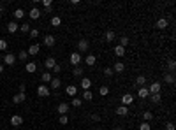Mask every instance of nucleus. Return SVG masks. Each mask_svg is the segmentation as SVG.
Returning <instances> with one entry per match:
<instances>
[{
  "label": "nucleus",
  "mask_w": 176,
  "mask_h": 130,
  "mask_svg": "<svg viewBox=\"0 0 176 130\" xmlns=\"http://www.w3.org/2000/svg\"><path fill=\"white\" fill-rule=\"evenodd\" d=\"M62 25V18L60 16H53L51 18V26H60Z\"/></svg>",
  "instance_id": "nucleus-29"
},
{
  "label": "nucleus",
  "mask_w": 176,
  "mask_h": 130,
  "mask_svg": "<svg viewBox=\"0 0 176 130\" xmlns=\"http://www.w3.org/2000/svg\"><path fill=\"white\" fill-rule=\"evenodd\" d=\"M97 130H100V129H97Z\"/></svg>",
  "instance_id": "nucleus-55"
},
{
  "label": "nucleus",
  "mask_w": 176,
  "mask_h": 130,
  "mask_svg": "<svg viewBox=\"0 0 176 130\" xmlns=\"http://www.w3.org/2000/svg\"><path fill=\"white\" fill-rule=\"evenodd\" d=\"M85 63H86L88 67H93V65L97 63V56H95V55H92V53H90V55H86V56H85Z\"/></svg>",
  "instance_id": "nucleus-8"
},
{
  "label": "nucleus",
  "mask_w": 176,
  "mask_h": 130,
  "mask_svg": "<svg viewBox=\"0 0 176 130\" xmlns=\"http://www.w3.org/2000/svg\"><path fill=\"white\" fill-rule=\"evenodd\" d=\"M138 97H139V99H146V97H150L148 88H146V86H141V88L138 90Z\"/></svg>",
  "instance_id": "nucleus-22"
},
{
  "label": "nucleus",
  "mask_w": 176,
  "mask_h": 130,
  "mask_svg": "<svg viewBox=\"0 0 176 130\" xmlns=\"http://www.w3.org/2000/svg\"><path fill=\"white\" fill-rule=\"evenodd\" d=\"M28 16H30V19H39V18L42 16V12H41L37 7H32V9H30V12H28Z\"/></svg>",
  "instance_id": "nucleus-12"
},
{
  "label": "nucleus",
  "mask_w": 176,
  "mask_h": 130,
  "mask_svg": "<svg viewBox=\"0 0 176 130\" xmlns=\"http://www.w3.org/2000/svg\"><path fill=\"white\" fill-rule=\"evenodd\" d=\"M90 86H92V79H88V77H81V88L86 92V90H90Z\"/></svg>",
  "instance_id": "nucleus-21"
},
{
  "label": "nucleus",
  "mask_w": 176,
  "mask_h": 130,
  "mask_svg": "<svg viewBox=\"0 0 176 130\" xmlns=\"http://www.w3.org/2000/svg\"><path fill=\"white\" fill-rule=\"evenodd\" d=\"M160 88H162V85H160L159 81H155V83H152V85L148 86V93H150V95H153V93H160Z\"/></svg>",
  "instance_id": "nucleus-5"
},
{
  "label": "nucleus",
  "mask_w": 176,
  "mask_h": 130,
  "mask_svg": "<svg viewBox=\"0 0 176 130\" xmlns=\"http://www.w3.org/2000/svg\"><path fill=\"white\" fill-rule=\"evenodd\" d=\"M49 85H51V88H53V90H58V88H60V85H62V81H60V77H51Z\"/></svg>",
  "instance_id": "nucleus-23"
},
{
  "label": "nucleus",
  "mask_w": 176,
  "mask_h": 130,
  "mask_svg": "<svg viewBox=\"0 0 176 130\" xmlns=\"http://www.w3.org/2000/svg\"><path fill=\"white\" fill-rule=\"evenodd\" d=\"M113 74H115V72H113V67H106V69H104V76H106V77H111Z\"/></svg>",
  "instance_id": "nucleus-41"
},
{
  "label": "nucleus",
  "mask_w": 176,
  "mask_h": 130,
  "mask_svg": "<svg viewBox=\"0 0 176 130\" xmlns=\"http://www.w3.org/2000/svg\"><path fill=\"white\" fill-rule=\"evenodd\" d=\"M139 130H152V125H150L148 121H143V123L139 125Z\"/></svg>",
  "instance_id": "nucleus-43"
},
{
  "label": "nucleus",
  "mask_w": 176,
  "mask_h": 130,
  "mask_svg": "<svg viewBox=\"0 0 176 130\" xmlns=\"http://www.w3.org/2000/svg\"><path fill=\"white\" fill-rule=\"evenodd\" d=\"M55 65H56V60H55V56H48V58L44 60V67H46L48 70H51Z\"/></svg>",
  "instance_id": "nucleus-9"
},
{
  "label": "nucleus",
  "mask_w": 176,
  "mask_h": 130,
  "mask_svg": "<svg viewBox=\"0 0 176 130\" xmlns=\"http://www.w3.org/2000/svg\"><path fill=\"white\" fill-rule=\"evenodd\" d=\"M2 11H4V7H2V4H0V16H2Z\"/></svg>",
  "instance_id": "nucleus-54"
},
{
  "label": "nucleus",
  "mask_w": 176,
  "mask_h": 130,
  "mask_svg": "<svg viewBox=\"0 0 176 130\" xmlns=\"http://www.w3.org/2000/svg\"><path fill=\"white\" fill-rule=\"evenodd\" d=\"M28 35H30V39H35V37H39V28H32Z\"/></svg>",
  "instance_id": "nucleus-39"
},
{
  "label": "nucleus",
  "mask_w": 176,
  "mask_h": 130,
  "mask_svg": "<svg viewBox=\"0 0 176 130\" xmlns=\"http://www.w3.org/2000/svg\"><path fill=\"white\" fill-rule=\"evenodd\" d=\"M145 83H146V77H145V76H138V77H136V86L141 88V86H145Z\"/></svg>",
  "instance_id": "nucleus-32"
},
{
  "label": "nucleus",
  "mask_w": 176,
  "mask_h": 130,
  "mask_svg": "<svg viewBox=\"0 0 176 130\" xmlns=\"http://www.w3.org/2000/svg\"><path fill=\"white\" fill-rule=\"evenodd\" d=\"M116 114H118V116H127V114H129V107H125V106H120V107L116 109Z\"/></svg>",
  "instance_id": "nucleus-27"
},
{
  "label": "nucleus",
  "mask_w": 176,
  "mask_h": 130,
  "mask_svg": "<svg viewBox=\"0 0 176 130\" xmlns=\"http://www.w3.org/2000/svg\"><path fill=\"white\" fill-rule=\"evenodd\" d=\"M51 11H53V7H44V12H46V14H49Z\"/></svg>",
  "instance_id": "nucleus-51"
},
{
  "label": "nucleus",
  "mask_w": 176,
  "mask_h": 130,
  "mask_svg": "<svg viewBox=\"0 0 176 130\" xmlns=\"http://www.w3.org/2000/svg\"><path fill=\"white\" fill-rule=\"evenodd\" d=\"M76 93H78V86H76V85H67V88H65V95H69V97H76Z\"/></svg>",
  "instance_id": "nucleus-10"
},
{
  "label": "nucleus",
  "mask_w": 176,
  "mask_h": 130,
  "mask_svg": "<svg viewBox=\"0 0 176 130\" xmlns=\"http://www.w3.org/2000/svg\"><path fill=\"white\" fill-rule=\"evenodd\" d=\"M56 111L60 113V116H62V114H67V113H69V104H67V102L58 104V109H56Z\"/></svg>",
  "instance_id": "nucleus-18"
},
{
  "label": "nucleus",
  "mask_w": 176,
  "mask_h": 130,
  "mask_svg": "<svg viewBox=\"0 0 176 130\" xmlns=\"http://www.w3.org/2000/svg\"><path fill=\"white\" fill-rule=\"evenodd\" d=\"M83 72H85V70H83V67H79V65L72 69V76H74V77H83Z\"/></svg>",
  "instance_id": "nucleus-25"
},
{
  "label": "nucleus",
  "mask_w": 176,
  "mask_h": 130,
  "mask_svg": "<svg viewBox=\"0 0 176 130\" xmlns=\"http://www.w3.org/2000/svg\"><path fill=\"white\" fill-rule=\"evenodd\" d=\"M51 70H53V72H56V74H58V72H62V67H60V65H58V63H56V65H55V67H53V69H51Z\"/></svg>",
  "instance_id": "nucleus-48"
},
{
  "label": "nucleus",
  "mask_w": 176,
  "mask_h": 130,
  "mask_svg": "<svg viewBox=\"0 0 176 130\" xmlns=\"http://www.w3.org/2000/svg\"><path fill=\"white\" fill-rule=\"evenodd\" d=\"M113 130H123V127H115Z\"/></svg>",
  "instance_id": "nucleus-53"
},
{
  "label": "nucleus",
  "mask_w": 176,
  "mask_h": 130,
  "mask_svg": "<svg viewBox=\"0 0 176 130\" xmlns=\"http://www.w3.org/2000/svg\"><path fill=\"white\" fill-rule=\"evenodd\" d=\"M127 44H129V37H125V35L120 37V46H122V48H127Z\"/></svg>",
  "instance_id": "nucleus-40"
},
{
  "label": "nucleus",
  "mask_w": 176,
  "mask_h": 130,
  "mask_svg": "<svg viewBox=\"0 0 176 130\" xmlns=\"http://www.w3.org/2000/svg\"><path fill=\"white\" fill-rule=\"evenodd\" d=\"M26 100V95L25 93H16L14 97H12V102L14 104H21V102H25Z\"/></svg>",
  "instance_id": "nucleus-17"
},
{
  "label": "nucleus",
  "mask_w": 176,
  "mask_h": 130,
  "mask_svg": "<svg viewBox=\"0 0 176 130\" xmlns=\"http://www.w3.org/2000/svg\"><path fill=\"white\" fill-rule=\"evenodd\" d=\"M175 69H176V62L171 58V60L167 62V70H169V72H175Z\"/></svg>",
  "instance_id": "nucleus-36"
},
{
  "label": "nucleus",
  "mask_w": 176,
  "mask_h": 130,
  "mask_svg": "<svg viewBox=\"0 0 176 130\" xmlns=\"http://www.w3.org/2000/svg\"><path fill=\"white\" fill-rule=\"evenodd\" d=\"M42 5H44V7H51L53 2H51V0H42Z\"/></svg>",
  "instance_id": "nucleus-47"
},
{
  "label": "nucleus",
  "mask_w": 176,
  "mask_h": 130,
  "mask_svg": "<svg viewBox=\"0 0 176 130\" xmlns=\"http://www.w3.org/2000/svg\"><path fill=\"white\" fill-rule=\"evenodd\" d=\"M19 30H21L23 33H30V30H32V26H30V23H26V21H25V23H23V25L19 26Z\"/></svg>",
  "instance_id": "nucleus-30"
},
{
  "label": "nucleus",
  "mask_w": 176,
  "mask_h": 130,
  "mask_svg": "<svg viewBox=\"0 0 176 130\" xmlns=\"http://www.w3.org/2000/svg\"><path fill=\"white\" fill-rule=\"evenodd\" d=\"M37 95H39L41 99H46V97H49V95H51V90H49V86H48V85H39V86H37Z\"/></svg>",
  "instance_id": "nucleus-1"
},
{
  "label": "nucleus",
  "mask_w": 176,
  "mask_h": 130,
  "mask_svg": "<svg viewBox=\"0 0 176 130\" xmlns=\"http://www.w3.org/2000/svg\"><path fill=\"white\" fill-rule=\"evenodd\" d=\"M58 121H60V125H67V123H69V116H67V114H62Z\"/></svg>",
  "instance_id": "nucleus-42"
},
{
  "label": "nucleus",
  "mask_w": 176,
  "mask_h": 130,
  "mask_svg": "<svg viewBox=\"0 0 176 130\" xmlns=\"http://www.w3.org/2000/svg\"><path fill=\"white\" fill-rule=\"evenodd\" d=\"M11 125H12V127H19V125H23V118H21L19 114H12V116H11Z\"/></svg>",
  "instance_id": "nucleus-11"
},
{
  "label": "nucleus",
  "mask_w": 176,
  "mask_h": 130,
  "mask_svg": "<svg viewBox=\"0 0 176 130\" xmlns=\"http://www.w3.org/2000/svg\"><path fill=\"white\" fill-rule=\"evenodd\" d=\"M55 42H56V39H55L53 35H46V37H44V46L53 48V46H55Z\"/></svg>",
  "instance_id": "nucleus-15"
},
{
  "label": "nucleus",
  "mask_w": 176,
  "mask_h": 130,
  "mask_svg": "<svg viewBox=\"0 0 176 130\" xmlns=\"http://www.w3.org/2000/svg\"><path fill=\"white\" fill-rule=\"evenodd\" d=\"M164 83H167V85H175V74L173 72H167V74H164Z\"/></svg>",
  "instance_id": "nucleus-20"
},
{
  "label": "nucleus",
  "mask_w": 176,
  "mask_h": 130,
  "mask_svg": "<svg viewBox=\"0 0 176 130\" xmlns=\"http://www.w3.org/2000/svg\"><path fill=\"white\" fill-rule=\"evenodd\" d=\"M150 99H152V102H153V104H160L162 95H160V93H153V95H150Z\"/></svg>",
  "instance_id": "nucleus-33"
},
{
  "label": "nucleus",
  "mask_w": 176,
  "mask_h": 130,
  "mask_svg": "<svg viewBox=\"0 0 176 130\" xmlns=\"http://www.w3.org/2000/svg\"><path fill=\"white\" fill-rule=\"evenodd\" d=\"M120 100H122V106H125V107H129V106H130V104L134 102V95H132V93H123Z\"/></svg>",
  "instance_id": "nucleus-3"
},
{
  "label": "nucleus",
  "mask_w": 176,
  "mask_h": 130,
  "mask_svg": "<svg viewBox=\"0 0 176 130\" xmlns=\"http://www.w3.org/2000/svg\"><path fill=\"white\" fill-rule=\"evenodd\" d=\"M74 107H79L81 104H83V99H72V102H71Z\"/></svg>",
  "instance_id": "nucleus-44"
},
{
  "label": "nucleus",
  "mask_w": 176,
  "mask_h": 130,
  "mask_svg": "<svg viewBox=\"0 0 176 130\" xmlns=\"http://www.w3.org/2000/svg\"><path fill=\"white\" fill-rule=\"evenodd\" d=\"M41 79H42V83H49V81H51V74H49V72H42Z\"/></svg>",
  "instance_id": "nucleus-37"
},
{
  "label": "nucleus",
  "mask_w": 176,
  "mask_h": 130,
  "mask_svg": "<svg viewBox=\"0 0 176 130\" xmlns=\"http://www.w3.org/2000/svg\"><path fill=\"white\" fill-rule=\"evenodd\" d=\"M2 72H4V65L0 63V74H2Z\"/></svg>",
  "instance_id": "nucleus-52"
},
{
  "label": "nucleus",
  "mask_w": 176,
  "mask_h": 130,
  "mask_svg": "<svg viewBox=\"0 0 176 130\" xmlns=\"http://www.w3.org/2000/svg\"><path fill=\"white\" fill-rule=\"evenodd\" d=\"M14 18H16V19H21V18H25V11H23L21 7H18V9L14 11Z\"/></svg>",
  "instance_id": "nucleus-28"
},
{
  "label": "nucleus",
  "mask_w": 176,
  "mask_h": 130,
  "mask_svg": "<svg viewBox=\"0 0 176 130\" xmlns=\"http://www.w3.org/2000/svg\"><path fill=\"white\" fill-rule=\"evenodd\" d=\"M88 48H90V42H88L86 39H81V40L78 42V53H79V55H81V53H86Z\"/></svg>",
  "instance_id": "nucleus-2"
},
{
  "label": "nucleus",
  "mask_w": 176,
  "mask_h": 130,
  "mask_svg": "<svg viewBox=\"0 0 176 130\" xmlns=\"http://www.w3.org/2000/svg\"><path fill=\"white\" fill-rule=\"evenodd\" d=\"M39 51H41V46H39V44H32V46L28 48V51H26V53H28V56H37V55H39Z\"/></svg>",
  "instance_id": "nucleus-7"
},
{
  "label": "nucleus",
  "mask_w": 176,
  "mask_h": 130,
  "mask_svg": "<svg viewBox=\"0 0 176 130\" xmlns=\"http://www.w3.org/2000/svg\"><path fill=\"white\" fill-rule=\"evenodd\" d=\"M99 93H100V95H102V97H106V95H108V93H109V88H108V86H106V85H102V86H100V88H99Z\"/></svg>",
  "instance_id": "nucleus-38"
},
{
  "label": "nucleus",
  "mask_w": 176,
  "mask_h": 130,
  "mask_svg": "<svg viewBox=\"0 0 176 130\" xmlns=\"http://www.w3.org/2000/svg\"><path fill=\"white\" fill-rule=\"evenodd\" d=\"M167 26H169V21H167L166 18H160V19L157 21V28H159V30H166Z\"/></svg>",
  "instance_id": "nucleus-13"
},
{
  "label": "nucleus",
  "mask_w": 176,
  "mask_h": 130,
  "mask_svg": "<svg viewBox=\"0 0 176 130\" xmlns=\"http://www.w3.org/2000/svg\"><path fill=\"white\" fill-rule=\"evenodd\" d=\"M4 63L12 67V65L16 63V55H12V53H7V55H4Z\"/></svg>",
  "instance_id": "nucleus-6"
},
{
  "label": "nucleus",
  "mask_w": 176,
  "mask_h": 130,
  "mask_svg": "<svg viewBox=\"0 0 176 130\" xmlns=\"http://www.w3.org/2000/svg\"><path fill=\"white\" fill-rule=\"evenodd\" d=\"M123 70H125V63H123V62H116V63H115V67H113V72L122 74Z\"/></svg>",
  "instance_id": "nucleus-19"
},
{
  "label": "nucleus",
  "mask_w": 176,
  "mask_h": 130,
  "mask_svg": "<svg viewBox=\"0 0 176 130\" xmlns=\"http://www.w3.org/2000/svg\"><path fill=\"white\" fill-rule=\"evenodd\" d=\"M18 30H19V26H18L16 21H9V23H7V32H9V33H14V32H18Z\"/></svg>",
  "instance_id": "nucleus-14"
},
{
  "label": "nucleus",
  "mask_w": 176,
  "mask_h": 130,
  "mask_svg": "<svg viewBox=\"0 0 176 130\" xmlns=\"http://www.w3.org/2000/svg\"><path fill=\"white\" fill-rule=\"evenodd\" d=\"M25 70H26L28 74H33V72L37 70V63H35V62H28V63L25 65Z\"/></svg>",
  "instance_id": "nucleus-16"
},
{
  "label": "nucleus",
  "mask_w": 176,
  "mask_h": 130,
  "mask_svg": "<svg viewBox=\"0 0 176 130\" xmlns=\"http://www.w3.org/2000/svg\"><path fill=\"white\" fill-rule=\"evenodd\" d=\"M5 49H7V40L0 39V51H5Z\"/></svg>",
  "instance_id": "nucleus-45"
},
{
  "label": "nucleus",
  "mask_w": 176,
  "mask_h": 130,
  "mask_svg": "<svg viewBox=\"0 0 176 130\" xmlns=\"http://www.w3.org/2000/svg\"><path fill=\"white\" fill-rule=\"evenodd\" d=\"M25 92H26V86H25V85H19V92H18V93H25Z\"/></svg>",
  "instance_id": "nucleus-49"
},
{
  "label": "nucleus",
  "mask_w": 176,
  "mask_h": 130,
  "mask_svg": "<svg viewBox=\"0 0 176 130\" xmlns=\"http://www.w3.org/2000/svg\"><path fill=\"white\" fill-rule=\"evenodd\" d=\"M81 99H83V100H88V102H90V100L93 99V93H92L90 90H86V92H83V97H81Z\"/></svg>",
  "instance_id": "nucleus-35"
},
{
  "label": "nucleus",
  "mask_w": 176,
  "mask_h": 130,
  "mask_svg": "<svg viewBox=\"0 0 176 130\" xmlns=\"http://www.w3.org/2000/svg\"><path fill=\"white\" fill-rule=\"evenodd\" d=\"M115 39H116L115 32H113V30H108V32H106V40H108V42H113Z\"/></svg>",
  "instance_id": "nucleus-31"
},
{
  "label": "nucleus",
  "mask_w": 176,
  "mask_h": 130,
  "mask_svg": "<svg viewBox=\"0 0 176 130\" xmlns=\"http://www.w3.org/2000/svg\"><path fill=\"white\" fill-rule=\"evenodd\" d=\"M92 120H93V121H100V116H99V114H92Z\"/></svg>",
  "instance_id": "nucleus-50"
},
{
  "label": "nucleus",
  "mask_w": 176,
  "mask_h": 130,
  "mask_svg": "<svg viewBox=\"0 0 176 130\" xmlns=\"http://www.w3.org/2000/svg\"><path fill=\"white\" fill-rule=\"evenodd\" d=\"M69 62L74 65V67H78L79 63H81V55L78 53V51H74V53H71V56H69Z\"/></svg>",
  "instance_id": "nucleus-4"
},
{
  "label": "nucleus",
  "mask_w": 176,
  "mask_h": 130,
  "mask_svg": "<svg viewBox=\"0 0 176 130\" xmlns=\"http://www.w3.org/2000/svg\"><path fill=\"white\" fill-rule=\"evenodd\" d=\"M115 55H116L118 58H122V56H125V48H122V46L118 44V46L115 48Z\"/></svg>",
  "instance_id": "nucleus-26"
},
{
  "label": "nucleus",
  "mask_w": 176,
  "mask_h": 130,
  "mask_svg": "<svg viewBox=\"0 0 176 130\" xmlns=\"http://www.w3.org/2000/svg\"><path fill=\"white\" fill-rule=\"evenodd\" d=\"M16 60H19V62H26L28 60V53L23 49V51H19L18 55H16Z\"/></svg>",
  "instance_id": "nucleus-24"
},
{
  "label": "nucleus",
  "mask_w": 176,
  "mask_h": 130,
  "mask_svg": "<svg viewBox=\"0 0 176 130\" xmlns=\"http://www.w3.org/2000/svg\"><path fill=\"white\" fill-rule=\"evenodd\" d=\"M166 130H175V123H173V121H167V123H166Z\"/></svg>",
  "instance_id": "nucleus-46"
},
{
  "label": "nucleus",
  "mask_w": 176,
  "mask_h": 130,
  "mask_svg": "<svg viewBox=\"0 0 176 130\" xmlns=\"http://www.w3.org/2000/svg\"><path fill=\"white\" fill-rule=\"evenodd\" d=\"M143 120L150 123V121L153 120V113H152V111H145V113H143Z\"/></svg>",
  "instance_id": "nucleus-34"
}]
</instances>
